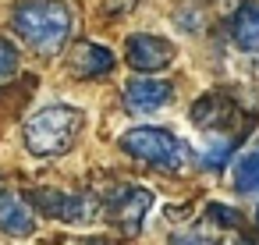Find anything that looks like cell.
Masks as SVG:
<instances>
[{
    "label": "cell",
    "instance_id": "cell-1",
    "mask_svg": "<svg viewBox=\"0 0 259 245\" xmlns=\"http://www.w3.org/2000/svg\"><path fill=\"white\" fill-rule=\"evenodd\" d=\"M11 25L36 54H57L68 43L75 18L64 0H22L11 15Z\"/></svg>",
    "mask_w": 259,
    "mask_h": 245
},
{
    "label": "cell",
    "instance_id": "cell-2",
    "mask_svg": "<svg viewBox=\"0 0 259 245\" xmlns=\"http://www.w3.org/2000/svg\"><path fill=\"white\" fill-rule=\"evenodd\" d=\"M82 110L68 107V103H54L36 110L25 121V149L32 156H61L71 149V142L82 132Z\"/></svg>",
    "mask_w": 259,
    "mask_h": 245
},
{
    "label": "cell",
    "instance_id": "cell-3",
    "mask_svg": "<svg viewBox=\"0 0 259 245\" xmlns=\"http://www.w3.org/2000/svg\"><path fill=\"white\" fill-rule=\"evenodd\" d=\"M121 149L142 164H153L160 171H178L188 156V146L167 132V128H153V125H142V128H132L121 135Z\"/></svg>",
    "mask_w": 259,
    "mask_h": 245
},
{
    "label": "cell",
    "instance_id": "cell-4",
    "mask_svg": "<svg viewBox=\"0 0 259 245\" xmlns=\"http://www.w3.org/2000/svg\"><path fill=\"white\" fill-rule=\"evenodd\" d=\"M36 202H39V210L43 213H50L54 220H64V224H71V227H89V224H96V217H100V202L93 199V195H82V192H50V188H43V192H36Z\"/></svg>",
    "mask_w": 259,
    "mask_h": 245
},
{
    "label": "cell",
    "instance_id": "cell-5",
    "mask_svg": "<svg viewBox=\"0 0 259 245\" xmlns=\"http://www.w3.org/2000/svg\"><path fill=\"white\" fill-rule=\"evenodd\" d=\"M153 206H156V195H153L149 188H139V185L117 188V192L110 195V202H107L114 224H117L124 234H139L142 224H146V217L153 213Z\"/></svg>",
    "mask_w": 259,
    "mask_h": 245
},
{
    "label": "cell",
    "instance_id": "cell-6",
    "mask_svg": "<svg viewBox=\"0 0 259 245\" xmlns=\"http://www.w3.org/2000/svg\"><path fill=\"white\" fill-rule=\"evenodd\" d=\"M124 57H128V64H132L135 71H142V75H156V71H163V68L174 64L178 50H174V43L163 39V36L135 32V36H128Z\"/></svg>",
    "mask_w": 259,
    "mask_h": 245
},
{
    "label": "cell",
    "instance_id": "cell-7",
    "mask_svg": "<svg viewBox=\"0 0 259 245\" xmlns=\"http://www.w3.org/2000/svg\"><path fill=\"white\" fill-rule=\"evenodd\" d=\"M170 96H174V86L163 82V78H153V75L135 78V82L124 86V103L135 114H156V110H163L170 103Z\"/></svg>",
    "mask_w": 259,
    "mask_h": 245
},
{
    "label": "cell",
    "instance_id": "cell-8",
    "mask_svg": "<svg viewBox=\"0 0 259 245\" xmlns=\"http://www.w3.org/2000/svg\"><path fill=\"white\" fill-rule=\"evenodd\" d=\"M0 231L11 238H25L36 231V217L25 206V199L11 188H0Z\"/></svg>",
    "mask_w": 259,
    "mask_h": 245
},
{
    "label": "cell",
    "instance_id": "cell-9",
    "mask_svg": "<svg viewBox=\"0 0 259 245\" xmlns=\"http://www.w3.org/2000/svg\"><path fill=\"white\" fill-rule=\"evenodd\" d=\"M231 43L241 54L259 50V4H241L231 18Z\"/></svg>",
    "mask_w": 259,
    "mask_h": 245
},
{
    "label": "cell",
    "instance_id": "cell-10",
    "mask_svg": "<svg viewBox=\"0 0 259 245\" xmlns=\"http://www.w3.org/2000/svg\"><path fill=\"white\" fill-rule=\"evenodd\" d=\"M71 68L78 78H96V75H107L114 68V54L100 43H78L71 54Z\"/></svg>",
    "mask_w": 259,
    "mask_h": 245
},
{
    "label": "cell",
    "instance_id": "cell-11",
    "mask_svg": "<svg viewBox=\"0 0 259 245\" xmlns=\"http://www.w3.org/2000/svg\"><path fill=\"white\" fill-rule=\"evenodd\" d=\"M231 185H234V192H241V195H259V142H255L252 149H245V153L234 160Z\"/></svg>",
    "mask_w": 259,
    "mask_h": 245
},
{
    "label": "cell",
    "instance_id": "cell-12",
    "mask_svg": "<svg viewBox=\"0 0 259 245\" xmlns=\"http://www.w3.org/2000/svg\"><path fill=\"white\" fill-rule=\"evenodd\" d=\"M227 103H224V96H217V93H206L195 107H192V121L199 125V128H217V125H224V117H227Z\"/></svg>",
    "mask_w": 259,
    "mask_h": 245
},
{
    "label": "cell",
    "instance_id": "cell-13",
    "mask_svg": "<svg viewBox=\"0 0 259 245\" xmlns=\"http://www.w3.org/2000/svg\"><path fill=\"white\" fill-rule=\"evenodd\" d=\"M231 142L227 139H213V142H206V153H202V167L206 171H220L227 160H231Z\"/></svg>",
    "mask_w": 259,
    "mask_h": 245
},
{
    "label": "cell",
    "instance_id": "cell-14",
    "mask_svg": "<svg viewBox=\"0 0 259 245\" xmlns=\"http://www.w3.org/2000/svg\"><path fill=\"white\" fill-rule=\"evenodd\" d=\"M167 245H217V234L206 227H188V231H174Z\"/></svg>",
    "mask_w": 259,
    "mask_h": 245
},
{
    "label": "cell",
    "instance_id": "cell-15",
    "mask_svg": "<svg viewBox=\"0 0 259 245\" xmlns=\"http://www.w3.org/2000/svg\"><path fill=\"white\" fill-rule=\"evenodd\" d=\"M15 68H18V50L8 39H0V78L15 75Z\"/></svg>",
    "mask_w": 259,
    "mask_h": 245
},
{
    "label": "cell",
    "instance_id": "cell-16",
    "mask_svg": "<svg viewBox=\"0 0 259 245\" xmlns=\"http://www.w3.org/2000/svg\"><path fill=\"white\" fill-rule=\"evenodd\" d=\"M209 217H213L217 224H224V227H234V224H238V213H234L231 206H224V202H209Z\"/></svg>",
    "mask_w": 259,
    "mask_h": 245
},
{
    "label": "cell",
    "instance_id": "cell-17",
    "mask_svg": "<svg viewBox=\"0 0 259 245\" xmlns=\"http://www.w3.org/2000/svg\"><path fill=\"white\" fill-rule=\"evenodd\" d=\"M255 224H259V206H255Z\"/></svg>",
    "mask_w": 259,
    "mask_h": 245
},
{
    "label": "cell",
    "instance_id": "cell-18",
    "mask_svg": "<svg viewBox=\"0 0 259 245\" xmlns=\"http://www.w3.org/2000/svg\"><path fill=\"white\" fill-rule=\"evenodd\" d=\"M238 245H245V241H238Z\"/></svg>",
    "mask_w": 259,
    "mask_h": 245
}]
</instances>
